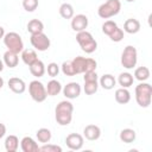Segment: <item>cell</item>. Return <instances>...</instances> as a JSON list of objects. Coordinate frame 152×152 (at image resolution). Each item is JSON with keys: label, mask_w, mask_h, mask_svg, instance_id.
I'll use <instances>...</instances> for the list:
<instances>
[{"label": "cell", "mask_w": 152, "mask_h": 152, "mask_svg": "<svg viewBox=\"0 0 152 152\" xmlns=\"http://www.w3.org/2000/svg\"><path fill=\"white\" fill-rule=\"evenodd\" d=\"M119 138H120V140H121L122 142H125V144H131V142H133V141L135 140L137 133H135V131L132 129V128H124V129L120 132Z\"/></svg>", "instance_id": "cell-24"}, {"label": "cell", "mask_w": 152, "mask_h": 152, "mask_svg": "<svg viewBox=\"0 0 152 152\" xmlns=\"http://www.w3.org/2000/svg\"><path fill=\"white\" fill-rule=\"evenodd\" d=\"M151 100H152L151 84L146 83V82H140L135 87V101H137V103L142 108H147L151 104Z\"/></svg>", "instance_id": "cell-2"}, {"label": "cell", "mask_w": 152, "mask_h": 152, "mask_svg": "<svg viewBox=\"0 0 152 152\" xmlns=\"http://www.w3.org/2000/svg\"><path fill=\"white\" fill-rule=\"evenodd\" d=\"M118 82L122 88H129L134 82V77L129 72H121L118 77Z\"/></svg>", "instance_id": "cell-28"}, {"label": "cell", "mask_w": 152, "mask_h": 152, "mask_svg": "<svg viewBox=\"0 0 152 152\" xmlns=\"http://www.w3.org/2000/svg\"><path fill=\"white\" fill-rule=\"evenodd\" d=\"M121 10L120 0H107L106 2L101 4L97 8V14L102 19H109L116 14H119Z\"/></svg>", "instance_id": "cell-4"}, {"label": "cell", "mask_w": 152, "mask_h": 152, "mask_svg": "<svg viewBox=\"0 0 152 152\" xmlns=\"http://www.w3.org/2000/svg\"><path fill=\"white\" fill-rule=\"evenodd\" d=\"M19 147V139L17 135H8L5 139V150L7 152H15Z\"/></svg>", "instance_id": "cell-25"}, {"label": "cell", "mask_w": 152, "mask_h": 152, "mask_svg": "<svg viewBox=\"0 0 152 152\" xmlns=\"http://www.w3.org/2000/svg\"><path fill=\"white\" fill-rule=\"evenodd\" d=\"M83 81H84L83 90L87 95H93L97 91V89H99V76H97L96 71L84 72Z\"/></svg>", "instance_id": "cell-9"}, {"label": "cell", "mask_w": 152, "mask_h": 152, "mask_svg": "<svg viewBox=\"0 0 152 152\" xmlns=\"http://www.w3.org/2000/svg\"><path fill=\"white\" fill-rule=\"evenodd\" d=\"M30 42H31V45H32L36 50H38V51H46V50L50 48V45H51L50 38H49L44 32L36 33V34H31Z\"/></svg>", "instance_id": "cell-10"}, {"label": "cell", "mask_w": 152, "mask_h": 152, "mask_svg": "<svg viewBox=\"0 0 152 152\" xmlns=\"http://www.w3.org/2000/svg\"><path fill=\"white\" fill-rule=\"evenodd\" d=\"M121 65L125 69H133L138 62V51L133 45H127L121 53Z\"/></svg>", "instance_id": "cell-7"}, {"label": "cell", "mask_w": 152, "mask_h": 152, "mask_svg": "<svg viewBox=\"0 0 152 152\" xmlns=\"http://www.w3.org/2000/svg\"><path fill=\"white\" fill-rule=\"evenodd\" d=\"M28 68H30V72H31L34 77H37V78L44 76V74H45V71H46L45 64H44L40 59H37V61H36L34 63H32Z\"/></svg>", "instance_id": "cell-19"}, {"label": "cell", "mask_w": 152, "mask_h": 152, "mask_svg": "<svg viewBox=\"0 0 152 152\" xmlns=\"http://www.w3.org/2000/svg\"><path fill=\"white\" fill-rule=\"evenodd\" d=\"M116 27H118V24L115 21H113V20H106L102 24V32L104 34H107V36H110Z\"/></svg>", "instance_id": "cell-31"}, {"label": "cell", "mask_w": 152, "mask_h": 152, "mask_svg": "<svg viewBox=\"0 0 152 152\" xmlns=\"http://www.w3.org/2000/svg\"><path fill=\"white\" fill-rule=\"evenodd\" d=\"M71 63H72V66H74V70H75L76 75L84 74V72H88V71H95L96 66H97V63H96L95 59L86 58V57H82V56L75 57L71 61Z\"/></svg>", "instance_id": "cell-5"}, {"label": "cell", "mask_w": 152, "mask_h": 152, "mask_svg": "<svg viewBox=\"0 0 152 152\" xmlns=\"http://www.w3.org/2000/svg\"><path fill=\"white\" fill-rule=\"evenodd\" d=\"M8 88L14 93V94H23L26 90V83L24 82V80L19 78V77H11L7 82Z\"/></svg>", "instance_id": "cell-15"}, {"label": "cell", "mask_w": 152, "mask_h": 152, "mask_svg": "<svg viewBox=\"0 0 152 152\" xmlns=\"http://www.w3.org/2000/svg\"><path fill=\"white\" fill-rule=\"evenodd\" d=\"M45 88H46V93H48L49 96H56V95H58L62 91V88L63 87H62V84H61L59 81L51 80V81L48 82V86Z\"/></svg>", "instance_id": "cell-23"}, {"label": "cell", "mask_w": 152, "mask_h": 152, "mask_svg": "<svg viewBox=\"0 0 152 152\" xmlns=\"http://www.w3.org/2000/svg\"><path fill=\"white\" fill-rule=\"evenodd\" d=\"M134 78L139 82H145L150 78V69L147 66H139L134 70Z\"/></svg>", "instance_id": "cell-29"}, {"label": "cell", "mask_w": 152, "mask_h": 152, "mask_svg": "<svg viewBox=\"0 0 152 152\" xmlns=\"http://www.w3.org/2000/svg\"><path fill=\"white\" fill-rule=\"evenodd\" d=\"M65 144L70 150L78 151V150H81L83 147V144H84L83 135H81L78 133H70L65 138Z\"/></svg>", "instance_id": "cell-12"}, {"label": "cell", "mask_w": 152, "mask_h": 152, "mask_svg": "<svg viewBox=\"0 0 152 152\" xmlns=\"http://www.w3.org/2000/svg\"><path fill=\"white\" fill-rule=\"evenodd\" d=\"M2 70H4V62L0 59V72H1Z\"/></svg>", "instance_id": "cell-40"}, {"label": "cell", "mask_w": 152, "mask_h": 152, "mask_svg": "<svg viewBox=\"0 0 152 152\" xmlns=\"http://www.w3.org/2000/svg\"><path fill=\"white\" fill-rule=\"evenodd\" d=\"M36 137H37V139H38V141L39 142H42V144H46V142H49L50 140H51V138H52V134H51V131L49 129V128H39L37 132H36Z\"/></svg>", "instance_id": "cell-30"}, {"label": "cell", "mask_w": 152, "mask_h": 152, "mask_svg": "<svg viewBox=\"0 0 152 152\" xmlns=\"http://www.w3.org/2000/svg\"><path fill=\"white\" fill-rule=\"evenodd\" d=\"M61 69H62V72H63L65 76H75V75H76L71 61H65V62H63Z\"/></svg>", "instance_id": "cell-32"}, {"label": "cell", "mask_w": 152, "mask_h": 152, "mask_svg": "<svg viewBox=\"0 0 152 152\" xmlns=\"http://www.w3.org/2000/svg\"><path fill=\"white\" fill-rule=\"evenodd\" d=\"M83 135L87 140L95 141L101 137V128L96 125H93V124L87 125L83 129Z\"/></svg>", "instance_id": "cell-14"}, {"label": "cell", "mask_w": 152, "mask_h": 152, "mask_svg": "<svg viewBox=\"0 0 152 152\" xmlns=\"http://www.w3.org/2000/svg\"><path fill=\"white\" fill-rule=\"evenodd\" d=\"M88 17L86 14H76L71 18V28L75 32L84 31L88 27Z\"/></svg>", "instance_id": "cell-13"}, {"label": "cell", "mask_w": 152, "mask_h": 152, "mask_svg": "<svg viewBox=\"0 0 152 152\" xmlns=\"http://www.w3.org/2000/svg\"><path fill=\"white\" fill-rule=\"evenodd\" d=\"M99 84H100L103 89L110 90V89H113V88L115 87L116 80H115V77H114L112 74H104V75H102L101 78L99 80Z\"/></svg>", "instance_id": "cell-20"}, {"label": "cell", "mask_w": 152, "mask_h": 152, "mask_svg": "<svg viewBox=\"0 0 152 152\" xmlns=\"http://www.w3.org/2000/svg\"><path fill=\"white\" fill-rule=\"evenodd\" d=\"M59 14L63 19H71L74 15H75V11H74V7L71 4H68V2H64L59 6Z\"/></svg>", "instance_id": "cell-27"}, {"label": "cell", "mask_w": 152, "mask_h": 152, "mask_svg": "<svg viewBox=\"0 0 152 152\" xmlns=\"http://www.w3.org/2000/svg\"><path fill=\"white\" fill-rule=\"evenodd\" d=\"M38 0H23V7L26 12H33L38 7Z\"/></svg>", "instance_id": "cell-33"}, {"label": "cell", "mask_w": 152, "mask_h": 152, "mask_svg": "<svg viewBox=\"0 0 152 152\" xmlns=\"http://www.w3.org/2000/svg\"><path fill=\"white\" fill-rule=\"evenodd\" d=\"M20 147L23 152H39L38 144L31 137H24L20 141Z\"/></svg>", "instance_id": "cell-16"}, {"label": "cell", "mask_w": 152, "mask_h": 152, "mask_svg": "<svg viewBox=\"0 0 152 152\" xmlns=\"http://www.w3.org/2000/svg\"><path fill=\"white\" fill-rule=\"evenodd\" d=\"M2 39H4V44L7 48V50L15 52V53H19L24 50V43H23V39L19 36V33H17V32L5 33Z\"/></svg>", "instance_id": "cell-6"}, {"label": "cell", "mask_w": 152, "mask_h": 152, "mask_svg": "<svg viewBox=\"0 0 152 152\" xmlns=\"http://www.w3.org/2000/svg\"><path fill=\"white\" fill-rule=\"evenodd\" d=\"M72 112H74V104L70 101L68 100L61 101L55 108V119L57 124L61 126H68L72 120Z\"/></svg>", "instance_id": "cell-1"}, {"label": "cell", "mask_w": 152, "mask_h": 152, "mask_svg": "<svg viewBox=\"0 0 152 152\" xmlns=\"http://www.w3.org/2000/svg\"><path fill=\"white\" fill-rule=\"evenodd\" d=\"M21 59L26 65L30 66L32 63H34L38 59V57L33 49H24L21 51Z\"/></svg>", "instance_id": "cell-22"}, {"label": "cell", "mask_w": 152, "mask_h": 152, "mask_svg": "<svg viewBox=\"0 0 152 152\" xmlns=\"http://www.w3.org/2000/svg\"><path fill=\"white\" fill-rule=\"evenodd\" d=\"M5 36V28L2 26H0V39H2Z\"/></svg>", "instance_id": "cell-38"}, {"label": "cell", "mask_w": 152, "mask_h": 152, "mask_svg": "<svg viewBox=\"0 0 152 152\" xmlns=\"http://www.w3.org/2000/svg\"><path fill=\"white\" fill-rule=\"evenodd\" d=\"M76 40L81 48V50L86 53H93L97 49V42L93 37V34L88 31H81L76 34Z\"/></svg>", "instance_id": "cell-3"}, {"label": "cell", "mask_w": 152, "mask_h": 152, "mask_svg": "<svg viewBox=\"0 0 152 152\" xmlns=\"http://www.w3.org/2000/svg\"><path fill=\"white\" fill-rule=\"evenodd\" d=\"M62 91H63V95L66 99L74 100V99H77L81 95L82 88L77 82H69L62 88Z\"/></svg>", "instance_id": "cell-11"}, {"label": "cell", "mask_w": 152, "mask_h": 152, "mask_svg": "<svg viewBox=\"0 0 152 152\" xmlns=\"http://www.w3.org/2000/svg\"><path fill=\"white\" fill-rule=\"evenodd\" d=\"M2 87H4V78L0 76V89H1Z\"/></svg>", "instance_id": "cell-39"}, {"label": "cell", "mask_w": 152, "mask_h": 152, "mask_svg": "<svg viewBox=\"0 0 152 152\" xmlns=\"http://www.w3.org/2000/svg\"><path fill=\"white\" fill-rule=\"evenodd\" d=\"M127 2H133V1H135V0H126Z\"/></svg>", "instance_id": "cell-41"}, {"label": "cell", "mask_w": 152, "mask_h": 152, "mask_svg": "<svg viewBox=\"0 0 152 152\" xmlns=\"http://www.w3.org/2000/svg\"><path fill=\"white\" fill-rule=\"evenodd\" d=\"M46 71H48V75L51 76V77H56L58 74H59V65L55 62H51L48 64L46 66Z\"/></svg>", "instance_id": "cell-34"}, {"label": "cell", "mask_w": 152, "mask_h": 152, "mask_svg": "<svg viewBox=\"0 0 152 152\" xmlns=\"http://www.w3.org/2000/svg\"><path fill=\"white\" fill-rule=\"evenodd\" d=\"M108 37L110 38V40H112V42L119 43V42H121V40L124 39V31L118 26V27L114 30V32H113L110 36H108Z\"/></svg>", "instance_id": "cell-36"}, {"label": "cell", "mask_w": 152, "mask_h": 152, "mask_svg": "<svg viewBox=\"0 0 152 152\" xmlns=\"http://www.w3.org/2000/svg\"><path fill=\"white\" fill-rule=\"evenodd\" d=\"M27 31L31 34H36V33H40L44 31V24L42 20L39 19H32L27 23Z\"/></svg>", "instance_id": "cell-26"}, {"label": "cell", "mask_w": 152, "mask_h": 152, "mask_svg": "<svg viewBox=\"0 0 152 152\" xmlns=\"http://www.w3.org/2000/svg\"><path fill=\"white\" fill-rule=\"evenodd\" d=\"M5 134H6V126L2 122H0V139H2Z\"/></svg>", "instance_id": "cell-37"}, {"label": "cell", "mask_w": 152, "mask_h": 152, "mask_svg": "<svg viewBox=\"0 0 152 152\" xmlns=\"http://www.w3.org/2000/svg\"><path fill=\"white\" fill-rule=\"evenodd\" d=\"M39 151L42 152H62V147L58 145H53V144H44L43 146L39 147Z\"/></svg>", "instance_id": "cell-35"}, {"label": "cell", "mask_w": 152, "mask_h": 152, "mask_svg": "<svg viewBox=\"0 0 152 152\" xmlns=\"http://www.w3.org/2000/svg\"><path fill=\"white\" fill-rule=\"evenodd\" d=\"M4 64L8 68H15L19 63V57H18V53L15 52H12L10 50H7L5 53H4Z\"/></svg>", "instance_id": "cell-21"}, {"label": "cell", "mask_w": 152, "mask_h": 152, "mask_svg": "<svg viewBox=\"0 0 152 152\" xmlns=\"http://www.w3.org/2000/svg\"><path fill=\"white\" fill-rule=\"evenodd\" d=\"M124 31L129 33V34H134L138 33L140 31V21L138 19L134 18H129L124 23Z\"/></svg>", "instance_id": "cell-17"}, {"label": "cell", "mask_w": 152, "mask_h": 152, "mask_svg": "<svg viewBox=\"0 0 152 152\" xmlns=\"http://www.w3.org/2000/svg\"><path fill=\"white\" fill-rule=\"evenodd\" d=\"M114 97H115V101L120 104H126L131 101V93L127 90V88H119L115 90V94H114Z\"/></svg>", "instance_id": "cell-18"}, {"label": "cell", "mask_w": 152, "mask_h": 152, "mask_svg": "<svg viewBox=\"0 0 152 152\" xmlns=\"http://www.w3.org/2000/svg\"><path fill=\"white\" fill-rule=\"evenodd\" d=\"M28 93H30V96L33 101L36 102H44L48 97V93H46V88L45 86L38 81V80H34V81H31L30 84H28Z\"/></svg>", "instance_id": "cell-8"}]
</instances>
